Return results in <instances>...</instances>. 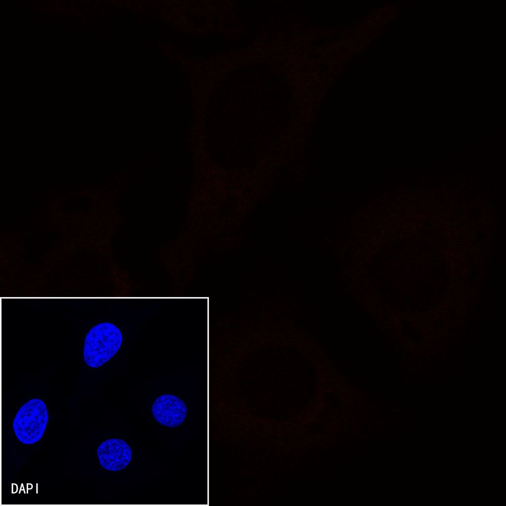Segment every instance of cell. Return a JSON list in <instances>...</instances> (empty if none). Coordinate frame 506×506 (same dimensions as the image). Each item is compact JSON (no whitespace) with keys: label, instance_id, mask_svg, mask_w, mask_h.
<instances>
[{"label":"cell","instance_id":"3","mask_svg":"<svg viewBox=\"0 0 506 506\" xmlns=\"http://www.w3.org/2000/svg\"><path fill=\"white\" fill-rule=\"evenodd\" d=\"M151 411L156 421L168 427L180 425L185 419L187 412L185 404L180 398L169 394L157 397Z\"/></svg>","mask_w":506,"mask_h":506},{"label":"cell","instance_id":"4","mask_svg":"<svg viewBox=\"0 0 506 506\" xmlns=\"http://www.w3.org/2000/svg\"><path fill=\"white\" fill-rule=\"evenodd\" d=\"M96 455L100 464L104 469L118 471L126 467L132 458V451L128 444L122 439L112 438L99 445Z\"/></svg>","mask_w":506,"mask_h":506},{"label":"cell","instance_id":"2","mask_svg":"<svg viewBox=\"0 0 506 506\" xmlns=\"http://www.w3.org/2000/svg\"><path fill=\"white\" fill-rule=\"evenodd\" d=\"M48 421L44 402L33 398L24 403L17 412L13 429L17 439L24 444L39 441L43 435Z\"/></svg>","mask_w":506,"mask_h":506},{"label":"cell","instance_id":"1","mask_svg":"<svg viewBox=\"0 0 506 506\" xmlns=\"http://www.w3.org/2000/svg\"><path fill=\"white\" fill-rule=\"evenodd\" d=\"M120 330L109 322L99 323L87 334L84 342V358L92 368H97L111 359L119 351L123 342Z\"/></svg>","mask_w":506,"mask_h":506}]
</instances>
